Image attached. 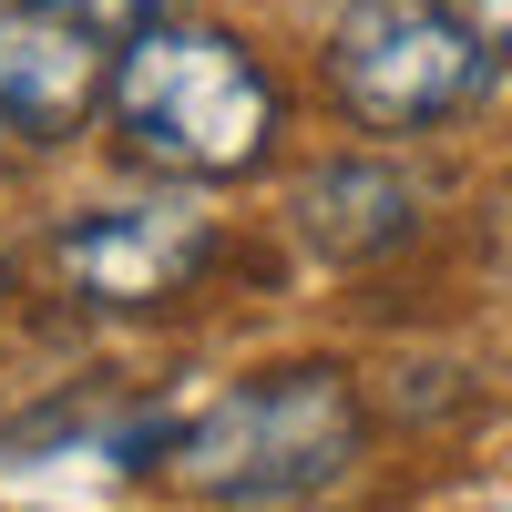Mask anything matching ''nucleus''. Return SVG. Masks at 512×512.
Segmentation results:
<instances>
[{"label":"nucleus","mask_w":512,"mask_h":512,"mask_svg":"<svg viewBox=\"0 0 512 512\" xmlns=\"http://www.w3.org/2000/svg\"><path fill=\"white\" fill-rule=\"evenodd\" d=\"M297 236H308L318 256H338V267H359V256L400 246L420 226V195L390 175V164H318L308 185H297Z\"/></svg>","instance_id":"423d86ee"},{"label":"nucleus","mask_w":512,"mask_h":512,"mask_svg":"<svg viewBox=\"0 0 512 512\" xmlns=\"http://www.w3.org/2000/svg\"><path fill=\"white\" fill-rule=\"evenodd\" d=\"M103 41L52 21L41 0H0V134L62 144L82 113L103 103Z\"/></svg>","instance_id":"39448f33"},{"label":"nucleus","mask_w":512,"mask_h":512,"mask_svg":"<svg viewBox=\"0 0 512 512\" xmlns=\"http://www.w3.org/2000/svg\"><path fill=\"white\" fill-rule=\"evenodd\" d=\"M461 11V31L482 41V52H512V0H451Z\"/></svg>","instance_id":"6e6552de"},{"label":"nucleus","mask_w":512,"mask_h":512,"mask_svg":"<svg viewBox=\"0 0 512 512\" xmlns=\"http://www.w3.org/2000/svg\"><path fill=\"white\" fill-rule=\"evenodd\" d=\"M492 82V52L461 31L451 0H359L328 31V93L369 134H420Z\"/></svg>","instance_id":"7ed1b4c3"},{"label":"nucleus","mask_w":512,"mask_h":512,"mask_svg":"<svg viewBox=\"0 0 512 512\" xmlns=\"http://www.w3.org/2000/svg\"><path fill=\"white\" fill-rule=\"evenodd\" d=\"M216 267V216L154 195V205H93L52 236V277L82 308H164Z\"/></svg>","instance_id":"20e7f679"},{"label":"nucleus","mask_w":512,"mask_h":512,"mask_svg":"<svg viewBox=\"0 0 512 512\" xmlns=\"http://www.w3.org/2000/svg\"><path fill=\"white\" fill-rule=\"evenodd\" d=\"M103 103H113V134L134 164H164V175H195V185L256 175L267 144H277L267 62L236 31H195V21H164L144 41H123Z\"/></svg>","instance_id":"f03ea898"},{"label":"nucleus","mask_w":512,"mask_h":512,"mask_svg":"<svg viewBox=\"0 0 512 512\" xmlns=\"http://www.w3.org/2000/svg\"><path fill=\"white\" fill-rule=\"evenodd\" d=\"M41 11L72 21V31H93V41H144L164 21H185V0H41Z\"/></svg>","instance_id":"0eeeda50"},{"label":"nucleus","mask_w":512,"mask_h":512,"mask_svg":"<svg viewBox=\"0 0 512 512\" xmlns=\"http://www.w3.org/2000/svg\"><path fill=\"white\" fill-rule=\"evenodd\" d=\"M359 451H369V420L349 369H267L164 431V482L226 512H277L349 482Z\"/></svg>","instance_id":"f257e3e1"}]
</instances>
